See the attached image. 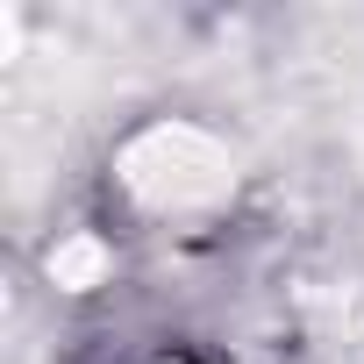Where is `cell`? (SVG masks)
Segmentation results:
<instances>
[{
    "instance_id": "cell-1",
    "label": "cell",
    "mask_w": 364,
    "mask_h": 364,
    "mask_svg": "<svg viewBox=\"0 0 364 364\" xmlns=\"http://www.w3.org/2000/svg\"><path fill=\"white\" fill-rule=\"evenodd\" d=\"M129 364H215V357H200V350H143V357H129Z\"/></svg>"
}]
</instances>
